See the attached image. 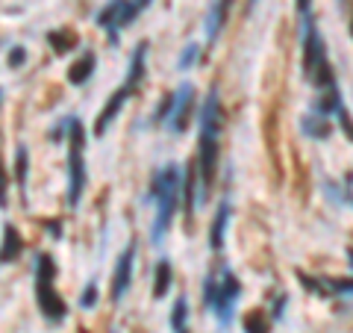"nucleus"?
<instances>
[{"label": "nucleus", "instance_id": "obj_25", "mask_svg": "<svg viewBox=\"0 0 353 333\" xmlns=\"http://www.w3.org/2000/svg\"><path fill=\"white\" fill-rule=\"evenodd\" d=\"M136 3H139V9H148V6H150V0H136Z\"/></svg>", "mask_w": 353, "mask_h": 333}, {"label": "nucleus", "instance_id": "obj_21", "mask_svg": "<svg viewBox=\"0 0 353 333\" xmlns=\"http://www.w3.org/2000/svg\"><path fill=\"white\" fill-rule=\"evenodd\" d=\"M94 301H97V280H92L85 286V292L80 295V307L88 310V307H94Z\"/></svg>", "mask_w": 353, "mask_h": 333}, {"label": "nucleus", "instance_id": "obj_19", "mask_svg": "<svg viewBox=\"0 0 353 333\" xmlns=\"http://www.w3.org/2000/svg\"><path fill=\"white\" fill-rule=\"evenodd\" d=\"M185 316H189V304H185V298L180 295V298H176V304H174V313H171V327H174V333L185 327Z\"/></svg>", "mask_w": 353, "mask_h": 333}, {"label": "nucleus", "instance_id": "obj_1", "mask_svg": "<svg viewBox=\"0 0 353 333\" xmlns=\"http://www.w3.org/2000/svg\"><path fill=\"white\" fill-rule=\"evenodd\" d=\"M150 201L157 204V218L150 227V242L159 245L162 236L171 230L176 207L183 201V174L176 165H162V169L150 177Z\"/></svg>", "mask_w": 353, "mask_h": 333}, {"label": "nucleus", "instance_id": "obj_18", "mask_svg": "<svg viewBox=\"0 0 353 333\" xmlns=\"http://www.w3.org/2000/svg\"><path fill=\"white\" fill-rule=\"evenodd\" d=\"M227 218H230V207H227V204H221V209H218V216H215V225H212V233H209V245H212L215 251L221 248V242H224Z\"/></svg>", "mask_w": 353, "mask_h": 333}, {"label": "nucleus", "instance_id": "obj_23", "mask_svg": "<svg viewBox=\"0 0 353 333\" xmlns=\"http://www.w3.org/2000/svg\"><path fill=\"white\" fill-rule=\"evenodd\" d=\"M194 53H197V48H194V44H189V48H185V53H183V59H180V68H185V65L194 59Z\"/></svg>", "mask_w": 353, "mask_h": 333}, {"label": "nucleus", "instance_id": "obj_15", "mask_svg": "<svg viewBox=\"0 0 353 333\" xmlns=\"http://www.w3.org/2000/svg\"><path fill=\"white\" fill-rule=\"evenodd\" d=\"M230 6H233V0H218L215 3V12H212V18H209V41H215L218 39V32H221V27L227 24V15H230Z\"/></svg>", "mask_w": 353, "mask_h": 333}, {"label": "nucleus", "instance_id": "obj_6", "mask_svg": "<svg viewBox=\"0 0 353 333\" xmlns=\"http://www.w3.org/2000/svg\"><path fill=\"white\" fill-rule=\"evenodd\" d=\"M139 12H141V9H139L136 0H109L101 12H97L94 21H97V27H101L109 36V41L118 44V32L124 27H130Z\"/></svg>", "mask_w": 353, "mask_h": 333}, {"label": "nucleus", "instance_id": "obj_9", "mask_svg": "<svg viewBox=\"0 0 353 333\" xmlns=\"http://www.w3.org/2000/svg\"><path fill=\"white\" fill-rule=\"evenodd\" d=\"M132 260H136V242L130 239V245L121 251V257L115 263V277H112V301H121L130 289L132 280Z\"/></svg>", "mask_w": 353, "mask_h": 333}, {"label": "nucleus", "instance_id": "obj_8", "mask_svg": "<svg viewBox=\"0 0 353 333\" xmlns=\"http://www.w3.org/2000/svg\"><path fill=\"white\" fill-rule=\"evenodd\" d=\"M192 109H194V88H192V83H183L180 92L174 95V106H171V115H168V127H171L174 133H183L185 127H189Z\"/></svg>", "mask_w": 353, "mask_h": 333}, {"label": "nucleus", "instance_id": "obj_12", "mask_svg": "<svg viewBox=\"0 0 353 333\" xmlns=\"http://www.w3.org/2000/svg\"><path fill=\"white\" fill-rule=\"evenodd\" d=\"M48 44L62 57V53L77 50V44H80V36H77L71 27H59V30H50V32H48Z\"/></svg>", "mask_w": 353, "mask_h": 333}, {"label": "nucleus", "instance_id": "obj_28", "mask_svg": "<svg viewBox=\"0 0 353 333\" xmlns=\"http://www.w3.org/2000/svg\"><path fill=\"white\" fill-rule=\"evenodd\" d=\"M350 36H353V18H350Z\"/></svg>", "mask_w": 353, "mask_h": 333}, {"label": "nucleus", "instance_id": "obj_26", "mask_svg": "<svg viewBox=\"0 0 353 333\" xmlns=\"http://www.w3.org/2000/svg\"><path fill=\"white\" fill-rule=\"evenodd\" d=\"M297 6H301V9H306V6H309V0H297Z\"/></svg>", "mask_w": 353, "mask_h": 333}, {"label": "nucleus", "instance_id": "obj_13", "mask_svg": "<svg viewBox=\"0 0 353 333\" xmlns=\"http://www.w3.org/2000/svg\"><path fill=\"white\" fill-rule=\"evenodd\" d=\"M171 277H174L171 263H168V260H159V263H157V272H153V298H157V301L168 295V289H171Z\"/></svg>", "mask_w": 353, "mask_h": 333}, {"label": "nucleus", "instance_id": "obj_10", "mask_svg": "<svg viewBox=\"0 0 353 333\" xmlns=\"http://www.w3.org/2000/svg\"><path fill=\"white\" fill-rule=\"evenodd\" d=\"M21 251H24V239H21V233L15 225H3V245H0V265H9L21 257Z\"/></svg>", "mask_w": 353, "mask_h": 333}, {"label": "nucleus", "instance_id": "obj_4", "mask_svg": "<svg viewBox=\"0 0 353 333\" xmlns=\"http://www.w3.org/2000/svg\"><path fill=\"white\" fill-rule=\"evenodd\" d=\"M53 277H57V263H53L50 254H39L36 257V304L41 310V316L57 325V321H65V316H68V304L53 289Z\"/></svg>", "mask_w": 353, "mask_h": 333}, {"label": "nucleus", "instance_id": "obj_27", "mask_svg": "<svg viewBox=\"0 0 353 333\" xmlns=\"http://www.w3.org/2000/svg\"><path fill=\"white\" fill-rule=\"evenodd\" d=\"M176 333H189V327H183V330H176Z\"/></svg>", "mask_w": 353, "mask_h": 333}, {"label": "nucleus", "instance_id": "obj_20", "mask_svg": "<svg viewBox=\"0 0 353 333\" xmlns=\"http://www.w3.org/2000/svg\"><path fill=\"white\" fill-rule=\"evenodd\" d=\"M9 183H6V165H3V153H0V209H6L9 204Z\"/></svg>", "mask_w": 353, "mask_h": 333}, {"label": "nucleus", "instance_id": "obj_11", "mask_svg": "<svg viewBox=\"0 0 353 333\" xmlns=\"http://www.w3.org/2000/svg\"><path fill=\"white\" fill-rule=\"evenodd\" d=\"M94 68H97V57H94L92 50H83V57L68 68V83L71 86L88 83V80H92V74H94Z\"/></svg>", "mask_w": 353, "mask_h": 333}, {"label": "nucleus", "instance_id": "obj_2", "mask_svg": "<svg viewBox=\"0 0 353 333\" xmlns=\"http://www.w3.org/2000/svg\"><path fill=\"white\" fill-rule=\"evenodd\" d=\"M218 130H221V106L215 92H209V97L201 106V148H197V165H201V180H203V195L209 192V186L215 180L218 171Z\"/></svg>", "mask_w": 353, "mask_h": 333}, {"label": "nucleus", "instance_id": "obj_5", "mask_svg": "<svg viewBox=\"0 0 353 333\" xmlns=\"http://www.w3.org/2000/svg\"><path fill=\"white\" fill-rule=\"evenodd\" d=\"M85 189V130L77 118H68V204L77 207Z\"/></svg>", "mask_w": 353, "mask_h": 333}, {"label": "nucleus", "instance_id": "obj_24", "mask_svg": "<svg viewBox=\"0 0 353 333\" xmlns=\"http://www.w3.org/2000/svg\"><path fill=\"white\" fill-rule=\"evenodd\" d=\"M339 118H341V124H345V130H347V136L353 139V124H350V115L345 113V109H341V113H339Z\"/></svg>", "mask_w": 353, "mask_h": 333}, {"label": "nucleus", "instance_id": "obj_16", "mask_svg": "<svg viewBox=\"0 0 353 333\" xmlns=\"http://www.w3.org/2000/svg\"><path fill=\"white\" fill-rule=\"evenodd\" d=\"M245 333H271V318L265 310H248L245 313Z\"/></svg>", "mask_w": 353, "mask_h": 333}, {"label": "nucleus", "instance_id": "obj_17", "mask_svg": "<svg viewBox=\"0 0 353 333\" xmlns=\"http://www.w3.org/2000/svg\"><path fill=\"white\" fill-rule=\"evenodd\" d=\"M27 148L21 145L15 151V180H18V192H21V201L27 204Z\"/></svg>", "mask_w": 353, "mask_h": 333}, {"label": "nucleus", "instance_id": "obj_22", "mask_svg": "<svg viewBox=\"0 0 353 333\" xmlns=\"http://www.w3.org/2000/svg\"><path fill=\"white\" fill-rule=\"evenodd\" d=\"M9 68H21V65L27 62V50L24 48H12V53H9Z\"/></svg>", "mask_w": 353, "mask_h": 333}, {"label": "nucleus", "instance_id": "obj_7", "mask_svg": "<svg viewBox=\"0 0 353 333\" xmlns=\"http://www.w3.org/2000/svg\"><path fill=\"white\" fill-rule=\"evenodd\" d=\"M203 295H206V304H212L218 310V316L224 318V325H227V321H230V307H233L236 295H239V280L227 269L221 272L218 277L209 274L206 286H203Z\"/></svg>", "mask_w": 353, "mask_h": 333}, {"label": "nucleus", "instance_id": "obj_14", "mask_svg": "<svg viewBox=\"0 0 353 333\" xmlns=\"http://www.w3.org/2000/svg\"><path fill=\"white\" fill-rule=\"evenodd\" d=\"M197 171L194 165L185 171V180H183V201H185V218L192 221V213H194V198H197Z\"/></svg>", "mask_w": 353, "mask_h": 333}, {"label": "nucleus", "instance_id": "obj_3", "mask_svg": "<svg viewBox=\"0 0 353 333\" xmlns=\"http://www.w3.org/2000/svg\"><path fill=\"white\" fill-rule=\"evenodd\" d=\"M145 57H148V41H139L136 50H132L130 68H127V80L112 92V97L106 101V106L101 109V115H97V121H94V136L97 139L112 127V121L118 118V113L124 109V104L130 101V97L136 95V88L141 86V80H145Z\"/></svg>", "mask_w": 353, "mask_h": 333}]
</instances>
